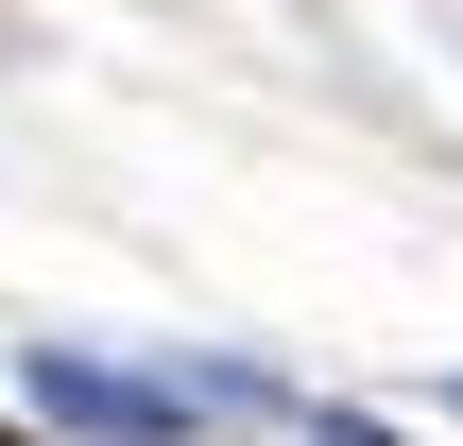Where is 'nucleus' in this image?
<instances>
[{
  "instance_id": "nucleus-2",
  "label": "nucleus",
  "mask_w": 463,
  "mask_h": 446,
  "mask_svg": "<svg viewBox=\"0 0 463 446\" xmlns=\"http://www.w3.org/2000/svg\"><path fill=\"white\" fill-rule=\"evenodd\" d=\"M258 413H275V395H258ZM292 430L309 446H395V430H361V413H326V395H292Z\"/></svg>"
},
{
  "instance_id": "nucleus-1",
  "label": "nucleus",
  "mask_w": 463,
  "mask_h": 446,
  "mask_svg": "<svg viewBox=\"0 0 463 446\" xmlns=\"http://www.w3.org/2000/svg\"><path fill=\"white\" fill-rule=\"evenodd\" d=\"M17 395H34V430H69V446H189V378H120L86 344H17Z\"/></svg>"
},
{
  "instance_id": "nucleus-3",
  "label": "nucleus",
  "mask_w": 463,
  "mask_h": 446,
  "mask_svg": "<svg viewBox=\"0 0 463 446\" xmlns=\"http://www.w3.org/2000/svg\"><path fill=\"white\" fill-rule=\"evenodd\" d=\"M0 446H17V430H0Z\"/></svg>"
}]
</instances>
